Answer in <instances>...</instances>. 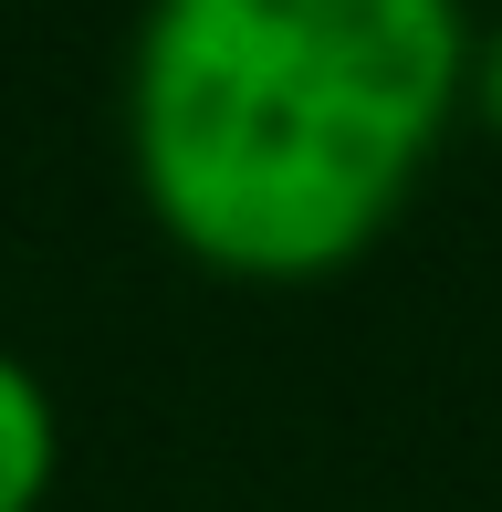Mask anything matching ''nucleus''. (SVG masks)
Instances as JSON below:
<instances>
[{"label": "nucleus", "instance_id": "1", "mask_svg": "<svg viewBox=\"0 0 502 512\" xmlns=\"http://www.w3.org/2000/svg\"><path fill=\"white\" fill-rule=\"evenodd\" d=\"M471 95L461 0H147L126 178L178 262L335 283L398 230Z\"/></svg>", "mask_w": 502, "mask_h": 512}, {"label": "nucleus", "instance_id": "3", "mask_svg": "<svg viewBox=\"0 0 502 512\" xmlns=\"http://www.w3.org/2000/svg\"><path fill=\"white\" fill-rule=\"evenodd\" d=\"M461 115L502 147V21H492V32H471V95H461Z\"/></svg>", "mask_w": 502, "mask_h": 512}, {"label": "nucleus", "instance_id": "2", "mask_svg": "<svg viewBox=\"0 0 502 512\" xmlns=\"http://www.w3.org/2000/svg\"><path fill=\"white\" fill-rule=\"evenodd\" d=\"M63 481V408L21 356H0V512H42Z\"/></svg>", "mask_w": 502, "mask_h": 512}]
</instances>
